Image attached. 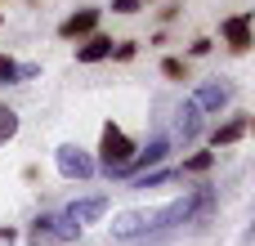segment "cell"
Wrapping results in <instances>:
<instances>
[{
	"label": "cell",
	"instance_id": "1",
	"mask_svg": "<svg viewBox=\"0 0 255 246\" xmlns=\"http://www.w3.org/2000/svg\"><path fill=\"white\" fill-rule=\"evenodd\" d=\"M130 157H134V139H130L117 121H108V125H103V134H99V161H94V166L112 179V170H121Z\"/></svg>",
	"mask_w": 255,
	"mask_h": 246
},
{
	"label": "cell",
	"instance_id": "2",
	"mask_svg": "<svg viewBox=\"0 0 255 246\" xmlns=\"http://www.w3.org/2000/svg\"><path fill=\"white\" fill-rule=\"evenodd\" d=\"M170 148H175V143H170V134H166V130H157V134L148 139V148H134V157H130L121 170H112V179H134V175L157 170V166L170 157Z\"/></svg>",
	"mask_w": 255,
	"mask_h": 246
},
{
	"label": "cell",
	"instance_id": "3",
	"mask_svg": "<svg viewBox=\"0 0 255 246\" xmlns=\"http://www.w3.org/2000/svg\"><path fill=\"white\" fill-rule=\"evenodd\" d=\"M85 229H76V224H67L63 215H36L31 220V233H27V242L31 246H58V242H76Z\"/></svg>",
	"mask_w": 255,
	"mask_h": 246
},
{
	"label": "cell",
	"instance_id": "4",
	"mask_svg": "<svg viewBox=\"0 0 255 246\" xmlns=\"http://www.w3.org/2000/svg\"><path fill=\"white\" fill-rule=\"evenodd\" d=\"M54 166H58V175H63V179H76V184H85V179H94V175H99L94 157H90L85 148H76V143H63V148L54 152Z\"/></svg>",
	"mask_w": 255,
	"mask_h": 246
},
{
	"label": "cell",
	"instance_id": "5",
	"mask_svg": "<svg viewBox=\"0 0 255 246\" xmlns=\"http://www.w3.org/2000/svg\"><path fill=\"white\" fill-rule=\"evenodd\" d=\"M202 130H206V112H202L193 99H184V103L175 108V139H170V143H184V148H188V143H197Z\"/></svg>",
	"mask_w": 255,
	"mask_h": 246
},
{
	"label": "cell",
	"instance_id": "6",
	"mask_svg": "<svg viewBox=\"0 0 255 246\" xmlns=\"http://www.w3.org/2000/svg\"><path fill=\"white\" fill-rule=\"evenodd\" d=\"M99 18H103V9H94V4L72 9V13L58 22V36H63V40H85V36H94V31H99Z\"/></svg>",
	"mask_w": 255,
	"mask_h": 246
},
{
	"label": "cell",
	"instance_id": "7",
	"mask_svg": "<svg viewBox=\"0 0 255 246\" xmlns=\"http://www.w3.org/2000/svg\"><path fill=\"white\" fill-rule=\"evenodd\" d=\"M58 215H63L67 224L85 229V224H94V220H103V215H108V197H76V202H67Z\"/></svg>",
	"mask_w": 255,
	"mask_h": 246
},
{
	"label": "cell",
	"instance_id": "8",
	"mask_svg": "<svg viewBox=\"0 0 255 246\" xmlns=\"http://www.w3.org/2000/svg\"><path fill=\"white\" fill-rule=\"evenodd\" d=\"M220 36H224V45L233 54H247L251 49V13H229L220 22Z\"/></svg>",
	"mask_w": 255,
	"mask_h": 246
},
{
	"label": "cell",
	"instance_id": "9",
	"mask_svg": "<svg viewBox=\"0 0 255 246\" xmlns=\"http://www.w3.org/2000/svg\"><path fill=\"white\" fill-rule=\"evenodd\" d=\"M193 103H197L202 112H224V108L233 103V85H229V81H206V85L193 94Z\"/></svg>",
	"mask_w": 255,
	"mask_h": 246
},
{
	"label": "cell",
	"instance_id": "10",
	"mask_svg": "<svg viewBox=\"0 0 255 246\" xmlns=\"http://www.w3.org/2000/svg\"><path fill=\"white\" fill-rule=\"evenodd\" d=\"M148 215H152V211H130V215H121V220L112 224V238L126 242V246H139V238L148 233Z\"/></svg>",
	"mask_w": 255,
	"mask_h": 246
},
{
	"label": "cell",
	"instance_id": "11",
	"mask_svg": "<svg viewBox=\"0 0 255 246\" xmlns=\"http://www.w3.org/2000/svg\"><path fill=\"white\" fill-rule=\"evenodd\" d=\"M247 130H251V117H247V112H233L229 121H220V125L211 130V143H215V148H229V143L247 139Z\"/></svg>",
	"mask_w": 255,
	"mask_h": 246
},
{
	"label": "cell",
	"instance_id": "12",
	"mask_svg": "<svg viewBox=\"0 0 255 246\" xmlns=\"http://www.w3.org/2000/svg\"><path fill=\"white\" fill-rule=\"evenodd\" d=\"M112 36H103V31H94V36H85L81 45H76V63H103V58H112Z\"/></svg>",
	"mask_w": 255,
	"mask_h": 246
},
{
	"label": "cell",
	"instance_id": "13",
	"mask_svg": "<svg viewBox=\"0 0 255 246\" xmlns=\"http://www.w3.org/2000/svg\"><path fill=\"white\" fill-rule=\"evenodd\" d=\"M211 166H215V152H193V157H184V166L175 170V179H184V175H211Z\"/></svg>",
	"mask_w": 255,
	"mask_h": 246
},
{
	"label": "cell",
	"instance_id": "14",
	"mask_svg": "<svg viewBox=\"0 0 255 246\" xmlns=\"http://www.w3.org/2000/svg\"><path fill=\"white\" fill-rule=\"evenodd\" d=\"M170 179H175V170H161V166H157L152 175H134L130 188H134V193H148V188H161V184H170Z\"/></svg>",
	"mask_w": 255,
	"mask_h": 246
},
{
	"label": "cell",
	"instance_id": "15",
	"mask_svg": "<svg viewBox=\"0 0 255 246\" xmlns=\"http://www.w3.org/2000/svg\"><path fill=\"white\" fill-rule=\"evenodd\" d=\"M161 76H166V81H188V58L166 54V58H161Z\"/></svg>",
	"mask_w": 255,
	"mask_h": 246
},
{
	"label": "cell",
	"instance_id": "16",
	"mask_svg": "<svg viewBox=\"0 0 255 246\" xmlns=\"http://www.w3.org/2000/svg\"><path fill=\"white\" fill-rule=\"evenodd\" d=\"M0 85H22V63L0 54Z\"/></svg>",
	"mask_w": 255,
	"mask_h": 246
},
{
	"label": "cell",
	"instance_id": "17",
	"mask_svg": "<svg viewBox=\"0 0 255 246\" xmlns=\"http://www.w3.org/2000/svg\"><path fill=\"white\" fill-rule=\"evenodd\" d=\"M13 134H18V112L0 103V148H4V143H9Z\"/></svg>",
	"mask_w": 255,
	"mask_h": 246
},
{
	"label": "cell",
	"instance_id": "18",
	"mask_svg": "<svg viewBox=\"0 0 255 246\" xmlns=\"http://www.w3.org/2000/svg\"><path fill=\"white\" fill-rule=\"evenodd\" d=\"M211 49H215V40H211V36H197V40L188 45V54H193V58H206Z\"/></svg>",
	"mask_w": 255,
	"mask_h": 246
},
{
	"label": "cell",
	"instance_id": "19",
	"mask_svg": "<svg viewBox=\"0 0 255 246\" xmlns=\"http://www.w3.org/2000/svg\"><path fill=\"white\" fill-rule=\"evenodd\" d=\"M112 58H117V63H130V58H134V40H117V45H112Z\"/></svg>",
	"mask_w": 255,
	"mask_h": 246
},
{
	"label": "cell",
	"instance_id": "20",
	"mask_svg": "<svg viewBox=\"0 0 255 246\" xmlns=\"http://www.w3.org/2000/svg\"><path fill=\"white\" fill-rule=\"evenodd\" d=\"M139 9H143V0H112V13H126V18L139 13Z\"/></svg>",
	"mask_w": 255,
	"mask_h": 246
},
{
	"label": "cell",
	"instance_id": "21",
	"mask_svg": "<svg viewBox=\"0 0 255 246\" xmlns=\"http://www.w3.org/2000/svg\"><path fill=\"white\" fill-rule=\"evenodd\" d=\"M175 13H179V4L170 0V4H161V13H157V18H161V22H175Z\"/></svg>",
	"mask_w": 255,
	"mask_h": 246
},
{
	"label": "cell",
	"instance_id": "22",
	"mask_svg": "<svg viewBox=\"0 0 255 246\" xmlns=\"http://www.w3.org/2000/svg\"><path fill=\"white\" fill-rule=\"evenodd\" d=\"M40 76V63H22V81H36Z\"/></svg>",
	"mask_w": 255,
	"mask_h": 246
},
{
	"label": "cell",
	"instance_id": "23",
	"mask_svg": "<svg viewBox=\"0 0 255 246\" xmlns=\"http://www.w3.org/2000/svg\"><path fill=\"white\" fill-rule=\"evenodd\" d=\"M0 242H13V229H0Z\"/></svg>",
	"mask_w": 255,
	"mask_h": 246
}]
</instances>
